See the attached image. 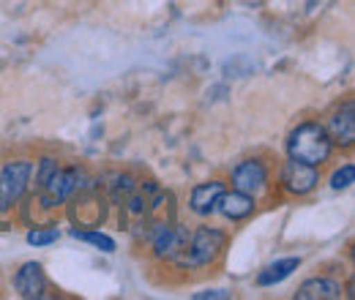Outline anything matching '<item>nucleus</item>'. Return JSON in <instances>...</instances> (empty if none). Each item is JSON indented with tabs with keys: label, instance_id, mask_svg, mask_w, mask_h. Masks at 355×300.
<instances>
[{
	"label": "nucleus",
	"instance_id": "16",
	"mask_svg": "<svg viewBox=\"0 0 355 300\" xmlns=\"http://www.w3.org/2000/svg\"><path fill=\"white\" fill-rule=\"evenodd\" d=\"M331 188L334 191H342V188H350L355 183V167L353 164H345V167H339V170L331 175Z\"/></svg>",
	"mask_w": 355,
	"mask_h": 300
},
{
	"label": "nucleus",
	"instance_id": "2",
	"mask_svg": "<svg viewBox=\"0 0 355 300\" xmlns=\"http://www.w3.org/2000/svg\"><path fill=\"white\" fill-rule=\"evenodd\" d=\"M224 246H227V235L216 227H200L194 232H189L186 246L178 252L170 262H175L178 267L183 270H200L214 265L216 259L222 257Z\"/></svg>",
	"mask_w": 355,
	"mask_h": 300
},
{
	"label": "nucleus",
	"instance_id": "15",
	"mask_svg": "<svg viewBox=\"0 0 355 300\" xmlns=\"http://www.w3.org/2000/svg\"><path fill=\"white\" fill-rule=\"evenodd\" d=\"M58 238H60L58 227H36V229L28 232V243H31V246H49V243H55Z\"/></svg>",
	"mask_w": 355,
	"mask_h": 300
},
{
	"label": "nucleus",
	"instance_id": "9",
	"mask_svg": "<svg viewBox=\"0 0 355 300\" xmlns=\"http://www.w3.org/2000/svg\"><path fill=\"white\" fill-rule=\"evenodd\" d=\"M14 290L19 298L36 300L46 295V273L39 262H25L14 276Z\"/></svg>",
	"mask_w": 355,
	"mask_h": 300
},
{
	"label": "nucleus",
	"instance_id": "18",
	"mask_svg": "<svg viewBox=\"0 0 355 300\" xmlns=\"http://www.w3.org/2000/svg\"><path fill=\"white\" fill-rule=\"evenodd\" d=\"M132 191H134L132 175H115V183H112V200H115V202H123Z\"/></svg>",
	"mask_w": 355,
	"mask_h": 300
},
{
	"label": "nucleus",
	"instance_id": "11",
	"mask_svg": "<svg viewBox=\"0 0 355 300\" xmlns=\"http://www.w3.org/2000/svg\"><path fill=\"white\" fill-rule=\"evenodd\" d=\"M254 208H257V200H254L252 194L238 191V188H232V191L224 188L219 202H216V211H219L224 218H230V221H243V218H249V215L254 213Z\"/></svg>",
	"mask_w": 355,
	"mask_h": 300
},
{
	"label": "nucleus",
	"instance_id": "10",
	"mask_svg": "<svg viewBox=\"0 0 355 300\" xmlns=\"http://www.w3.org/2000/svg\"><path fill=\"white\" fill-rule=\"evenodd\" d=\"M222 191H224V180H219V177L205 180V183H197L191 188V194H189V211L194 215H200V218L211 215L216 211V202H219Z\"/></svg>",
	"mask_w": 355,
	"mask_h": 300
},
{
	"label": "nucleus",
	"instance_id": "12",
	"mask_svg": "<svg viewBox=\"0 0 355 300\" xmlns=\"http://www.w3.org/2000/svg\"><path fill=\"white\" fill-rule=\"evenodd\" d=\"M334 298H342V284L336 279H328V276L309 279L298 290V300H334Z\"/></svg>",
	"mask_w": 355,
	"mask_h": 300
},
{
	"label": "nucleus",
	"instance_id": "7",
	"mask_svg": "<svg viewBox=\"0 0 355 300\" xmlns=\"http://www.w3.org/2000/svg\"><path fill=\"white\" fill-rule=\"evenodd\" d=\"M230 183H232V188H238V191H243V194H252V197L263 194L268 188L266 161H260V159H246V161H241L235 170L230 172Z\"/></svg>",
	"mask_w": 355,
	"mask_h": 300
},
{
	"label": "nucleus",
	"instance_id": "3",
	"mask_svg": "<svg viewBox=\"0 0 355 300\" xmlns=\"http://www.w3.org/2000/svg\"><path fill=\"white\" fill-rule=\"evenodd\" d=\"M33 175L31 159H11L0 170V213H8L17 208V202L25 197Z\"/></svg>",
	"mask_w": 355,
	"mask_h": 300
},
{
	"label": "nucleus",
	"instance_id": "1",
	"mask_svg": "<svg viewBox=\"0 0 355 300\" xmlns=\"http://www.w3.org/2000/svg\"><path fill=\"white\" fill-rule=\"evenodd\" d=\"M334 153V142L328 136V131L317 121H304L287 136V156L295 161H304L311 167H322L325 161H331Z\"/></svg>",
	"mask_w": 355,
	"mask_h": 300
},
{
	"label": "nucleus",
	"instance_id": "13",
	"mask_svg": "<svg viewBox=\"0 0 355 300\" xmlns=\"http://www.w3.org/2000/svg\"><path fill=\"white\" fill-rule=\"evenodd\" d=\"M298 267H301V257L276 259V262L266 265V267L257 273V284H260V287H276V284H282L284 279H290Z\"/></svg>",
	"mask_w": 355,
	"mask_h": 300
},
{
	"label": "nucleus",
	"instance_id": "5",
	"mask_svg": "<svg viewBox=\"0 0 355 300\" xmlns=\"http://www.w3.org/2000/svg\"><path fill=\"white\" fill-rule=\"evenodd\" d=\"M148 238H150V252L156 259H173L186 246L189 240V229L180 227V224H173L167 218L162 221H153L150 229H148Z\"/></svg>",
	"mask_w": 355,
	"mask_h": 300
},
{
	"label": "nucleus",
	"instance_id": "6",
	"mask_svg": "<svg viewBox=\"0 0 355 300\" xmlns=\"http://www.w3.org/2000/svg\"><path fill=\"white\" fill-rule=\"evenodd\" d=\"M279 183H282V188H284L287 194H293V197H306V194H311V191L317 188L320 175H317V167L290 159V161H284V167H282Z\"/></svg>",
	"mask_w": 355,
	"mask_h": 300
},
{
	"label": "nucleus",
	"instance_id": "14",
	"mask_svg": "<svg viewBox=\"0 0 355 300\" xmlns=\"http://www.w3.org/2000/svg\"><path fill=\"white\" fill-rule=\"evenodd\" d=\"M71 235H74L77 240H83V243L96 246V249L104 252V254H112V252H115V240H112L110 235H104V232H96V229H74Z\"/></svg>",
	"mask_w": 355,
	"mask_h": 300
},
{
	"label": "nucleus",
	"instance_id": "17",
	"mask_svg": "<svg viewBox=\"0 0 355 300\" xmlns=\"http://www.w3.org/2000/svg\"><path fill=\"white\" fill-rule=\"evenodd\" d=\"M58 167H60V164H58V159H55V156H44L42 161H36V191L44 186L55 172H58Z\"/></svg>",
	"mask_w": 355,
	"mask_h": 300
},
{
	"label": "nucleus",
	"instance_id": "19",
	"mask_svg": "<svg viewBox=\"0 0 355 300\" xmlns=\"http://www.w3.org/2000/svg\"><path fill=\"white\" fill-rule=\"evenodd\" d=\"M208 298H230V292H224V290H205V292H194V300H208Z\"/></svg>",
	"mask_w": 355,
	"mask_h": 300
},
{
	"label": "nucleus",
	"instance_id": "4",
	"mask_svg": "<svg viewBox=\"0 0 355 300\" xmlns=\"http://www.w3.org/2000/svg\"><path fill=\"white\" fill-rule=\"evenodd\" d=\"M80 177H83V175H80L77 167H66V170L58 167V172L39 188V205H42L44 211H58V208H63V205L74 197V191L83 186Z\"/></svg>",
	"mask_w": 355,
	"mask_h": 300
},
{
	"label": "nucleus",
	"instance_id": "8",
	"mask_svg": "<svg viewBox=\"0 0 355 300\" xmlns=\"http://www.w3.org/2000/svg\"><path fill=\"white\" fill-rule=\"evenodd\" d=\"M325 131L331 136L334 145L339 148H353L355 139V107L353 101H345L342 107H336L325 123Z\"/></svg>",
	"mask_w": 355,
	"mask_h": 300
}]
</instances>
